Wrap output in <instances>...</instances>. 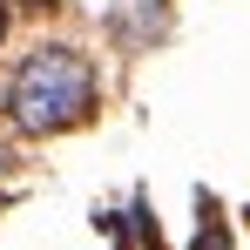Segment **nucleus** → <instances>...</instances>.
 <instances>
[{"label":"nucleus","mask_w":250,"mask_h":250,"mask_svg":"<svg viewBox=\"0 0 250 250\" xmlns=\"http://www.w3.org/2000/svg\"><path fill=\"white\" fill-rule=\"evenodd\" d=\"M0 27H7V14H0Z\"/></svg>","instance_id":"obj_3"},{"label":"nucleus","mask_w":250,"mask_h":250,"mask_svg":"<svg viewBox=\"0 0 250 250\" xmlns=\"http://www.w3.org/2000/svg\"><path fill=\"white\" fill-rule=\"evenodd\" d=\"M196 250H230V237H223V223H216V216H203V230H196Z\"/></svg>","instance_id":"obj_2"},{"label":"nucleus","mask_w":250,"mask_h":250,"mask_svg":"<svg viewBox=\"0 0 250 250\" xmlns=\"http://www.w3.org/2000/svg\"><path fill=\"white\" fill-rule=\"evenodd\" d=\"M7 108H14V122L21 128H75L95 108V68H88L75 47H41V54H27L21 61V75L7 88Z\"/></svg>","instance_id":"obj_1"}]
</instances>
